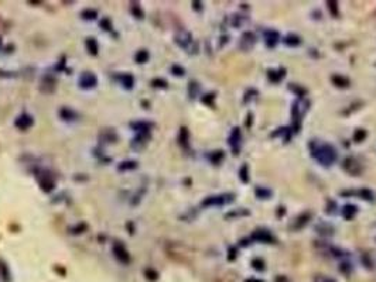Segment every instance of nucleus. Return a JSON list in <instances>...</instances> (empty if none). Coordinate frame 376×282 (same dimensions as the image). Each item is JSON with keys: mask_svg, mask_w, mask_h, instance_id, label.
<instances>
[{"mask_svg": "<svg viewBox=\"0 0 376 282\" xmlns=\"http://www.w3.org/2000/svg\"><path fill=\"white\" fill-rule=\"evenodd\" d=\"M307 148L310 152V157L324 168L332 167L339 157L335 145L327 143L324 140H320V138H311L307 144Z\"/></svg>", "mask_w": 376, "mask_h": 282, "instance_id": "nucleus-1", "label": "nucleus"}, {"mask_svg": "<svg viewBox=\"0 0 376 282\" xmlns=\"http://www.w3.org/2000/svg\"><path fill=\"white\" fill-rule=\"evenodd\" d=\"M310 105L311 102L308 98H303V99H294L292 103V109H290V117H292V130L294 134H299L303 127V120L306 117L307 112L310 110Z\"/></svg>", "mask_w": 376, "mask_h": 282, "instance_id": "nucleus-2", "label": "nucleus"}, {"mask_svg": "<svg viewBox=\"0 0 376 282\" xmlns=\"http://www.w3.org/2000/svg\"><path fill=\"white\" fill-rule=\"evenodd\" d=\"M236 199V195L234 192H222V194H215L205 196L201 206L203 207H223L234 203Z\"/></svg>", "mask_w": 376, "mask_h": 282, "instance_id": "nucleus-3", "label": "nucleus"}, {"mask_svg": "<svg viewBox=\"0 0 376 282\" xmlns=\"http://www.w3.org/2000/svg\"><path fill=\"white\" fill-rule=\"evenodd\" d=\"M174 43L179 45L181 50L188 51L190 54H197L198 44L192 37V34L187 30H181L174 36Z\"/></svg>", "mask_w": 376, "mask_h": 282, "instance_id": "nucleus-4", "label": "nucleus"}, {"mask_svg": "<svg viewBox=\"0 0 376 282\" xmlns=\"http://www.w3.org/2000/svg\"><path fill=\"white\" fill-rule=\"evenodd\" d=\"M250 241L252 243H259V244H268V245H273L277 244V238L274 236L273 233L270 232L266 227H257L253 232L250 233Z\"/></svg>", "mask_w": 376, "mask_h": 282, "instance_id": "nucleus-5", "label": "nucleus"}, {"mask_svg": "<svg viewBox=\"0 0 376 282\" xmlns=\"http://www.w3.org/2000/svg\"><path fill=\"white\" fill-rule=\"evenodd\" d=\"M339 195L344 198H358V199H362V201L369 202V203L376 202V194L369 188L345 189V191H341Z\"/></svg>", "mask_w": 376, "mask_h": 282, "instance_id": "nucleus-6", "label": "nucleus"}, {"mask_svg": "<svg viewBox=\"0 0 376 282\" xmlns=\"http://www.w3.org/2000/svg\"><path fill=\"white\" fill-rule=\"evenodd\" d=\"M228 147H229L232 155H239V152L242 150V141H243V136H242V130L239 126H234L232 130L229 132V136H228Z\"/></svg>", "mask_w": 376, "mask_h": 282, "instance_id": "nucleus-7", "label": "nucleus"}, {"mask_svg": "<svg viewBox=\"0 0 376 282\" xmlns=\"http://www.w3.org/2000/svg\"><path fill=\"white\" fill-rule=\"evenodd\" d=\"M341 168L344 171L345 174H348L350 176H359L362 175L363 172V165L359 161L358 158L355 157H345L341 163Z\"/></svg>", "mask_w": 376, "mask_h": 282, "instance_id": "nucleus-8", "label": "nucleus"}, {"mask_svg": "<svg viewBox=\"0 0 376 282\" xmlns=\"http://www.w3.org/2000/svg\"><path fill=\"white\" fill-rule=\"evenodd\" d=\"M312 220V213L311 212H301L299 213L296 217H293V220L288 223V229H290V232H300V230H303V229H306L307 226L310 225V222Z\"/></svg>", "mask_w": 376, "mask_h": 282, "instance_id": "nucleus-9", "label": "nucleus"}, {"mask_svg": "<svg viewBox=\"0 0 376 282\" xmlns=\"http://www.w3.org/2000/svg\"><path fill=\"white\" fill-rule=\"evenodd\" d=\"M36 178L39 181L41 191H44L47 194H50L51 191H54V188H55V181H54V178H52V175L48 171L40 169V171L36 172Z\"/></svg>", "mask_w": 376, "mask_h": 282, "instance_id": "nucleus-10", "label": "nucleus"}, {"mask_svg": "<svg viewBox=\"0 0 376 282\" xmlns=\"http://www.w3.org/2000/svg\"><path fill=\"white\" fill-rule=\"evenodd\" d=\"M257 44V36L253 32H243L241 38H239V43H238V48L243 52H249L255 48V45Z\"/></svg>", "mask_w": 376, "mask_h": 282, "instance_id": "nucleus-11", "label": "nucleus"}, {"mask_svg": "<svg viewBox=\"0 0 376 282\" xmlns=\"http://www.w3.org/2000/svg\"><path fill=\"white\" fill-rule=\"evenodd\" d=\"M262 37H263V43L266 45V48L269 50L276 48L280 43V33L274 28H265L262 33Z\"/></svg>", "mask_w": 376, "mask_h": 282, "instance_id": "nucleus-12", "label": "nucleus"}, {"mask_svg": "<svg viewBox=\"0 0 376 282\" xmlns=\"http://www.w3.org/2000/svg\"><path fill=\"white\" fill-rule=\"evenodd\" d=\"M112 253H113V257H115L119 263L123 264V265H128V264H130V261H132V257H130V254H129L128 248L122 244V243H119V241L113 243V245H112Z\"/></svg>", "mask_w": 376, "mask_h": 282, "instance_id": "nucleus-13", "label": "nucleus"}, {"mask_svg": "<svg viewBox=\"0 0 376 282\" xmlns=\"http://www.w3.org/2000/svg\"><path fill=\"white\" fill-rule=\"evenodd\" d=\"M78 85L83 90H91V89L96 88V85H98V76L94 72H90V71L82 72L81 76H79V79H78Z\"/></svg>", "mask_w": 376, "mask_h": 282, "instance_id": "nucleus-14", "label": "nucleus"}, {"mask_svg": "<svg viewBox=\"0 0 376 282\" xmlns=\"http://www.w3.org/2000/svg\"><path fill=\"white\" fill-rule=\"evenodd\" d=\"M287 75V69L284 67H277V68H269L266 71V78L268 81L272 83V85H277V83H281L283 79L286 78Z\"/></svg>", "mask_w": 376, "mask_h": 282, "instance_id": "nucleus-15", "label": "nucleus"}, {"mask_svg": "<svg viewBox=\"0 0 376 282\" xmlns=\"http://www.w3.org/2000/svg\"><path fill=\"white\" fill-rule=\"evenodd\" d=\"M293 136H294V133H293V130H292V127H290V126H280V127H277L274 132L270 133V138H281L284 144L290 143V141H292V138H293Z\"/></svg>", "mask_w": 376, "mask_h": 282, "instance_id": "nucleus-16", "label": "nucleus"}, {"mask_svg": "<svg viewBox=\"0 0 376 282\" xmlns=\"http://www.w3.org/2000/svg\"><path fill=\"white\" fill-rule=\"evenodd\" d=\"M314 230L317 234H320L321 237L328 238L332 237L335 234V227L334 225H331L330 222H325V220H320L317 225L314 226Z\"/></svg>", "mask_w": 376, "mask_h": 282, "instance_id": "nucleus-17", "label": "nucleus"}, {"mask_svg": "<svg viewBox=\"0 0 376 282\" xmlns=\"http://www.w3.org/2000/svg\"><path fill=\"white\" fill-rule=\"evenodd\" d=\"M33 124H34V119H33V116H30L28 113H21L14 120V126L19 130H28Z\"/></svg>", "mask_w": 376, "mask_h": 282, "instance_id": "nucleus-18", "label": "nucleus"}, {"mask_svg": "<svg viewBox=\"0 0 376 282\" xmlns=\"http://www.w3.org/2000/svg\"><path fill=\"white\" fill-rule=\"evenodd\" d=\"M358 212H359V207H358L357 205H354V203H346V205H344V206L341 207V210H339L341 216H342L346 222H351V220L355 219Z\"/></svg>", "mask_w": 376, "mask_h": 282, "instance_id": "nucleus-19", "label": "nucleus"}, {"mask_svg": "<svg viewBox=\"0 0 376 282\" xmlns=\"http://www.w3.org/2000/svg\"><path fill=\"white\" fill-rule=\"evenodd\" d=\"M331 83L338 89H348L351 88V79L348 76L342 75V74H332L330 78Z\"/></svg>", "mask_w": 376, "mask_h": 282, "instance_id": "nucleus-20", "label": "nucleus"}, {"mask_svg": "<svg viewBox=\"0 0 376 282\" xmlns=\"http://www.w3.org/2000/svg\"><path fill=\"white\" fill-rule=\"evenodd\" d=\"M228 21H229V25H232L234 28H242L248 24L249 19L248 16H245L242 13H234L229 16Z\"/></svg>", "mask_w": 376, "mask_h": 282, "instance_id": "nucleus-21", "label": "nucleus"}, {"mask_svg": "<svg viewBox=\"0 0 376 282\" xmlns=\"http://www.w3.org/2000/svg\"><path fill=\"white\" fill-rule=\"evenodd\" d=\"M281 41L288 48H297V47L303 44V37L299 36V34H296V33H288V34L284 36V38Z\"/></svg>", "mask_w": 376, "mask_h": 282, "instance_id": "nucleus-22", "label": "nucleus"}, {"mask_svg": "<svg viewBox=\"0 0 376 282\" xmlns=\"http://www.w3.org/2000/svg\"><path fill=\"white\" fill-rule=\"evenodd\" d=\"M250 214H252V212L246 207H236V209H232V210H229L228 213L225 214V219H243V217H249Z\"/></svg>", "mask_w": 376, "mask_h": 282, "instance_id": "nucleus-23", "label": "nucleus"}, {"mask_svg": "<svg viewBox=\"0 0 376 282\" xmlns=\"http://www.w3.org/2000/svg\"><path fill=\"white\" fill-rule=\"evenodd\" d=\"M255 196L259 201H270L273 198V191L268 186H263V185H256Z\"/></svg>", "mask_w": 376, "mask_h": 282, "instance_id": "nucleus-24", "label": "nucleus"}, {"mask_svg": "<svg viewBox=\"0 0 376 282\" xmlns=\"http://www.w3.org/2000/svg\"><path fill=\"white\" fill-rule=\"evenodd\" d=\"M130 127H132L137 134H141V133L150 134L152 127H153V123H150V121H133V123H130Z\"/></svg>", "mask_w": 376, "mask_h": 282, "instance_id": "nucleus-25", "label": "nucleus"}, {"mask_svg": "<svg viewBox=\"0 0 376 282\" xmlns=\"http://www.w3.org/2000/svg\"><path fill=\"white\" fill-rule=\"evenodd\" d=\"M179 144L184 151L190 150V132L187 127H181L179 133Z\"/></svg>", "mask_w": 376, "mask_h": 282, "instance_id": "nucleus-26", "label": "nucleus"}, {"mask_svg": "<svg viewBox=\"0 0 376 282\" xmlns=\"http://www.w3.org/2000/svg\"><path fill=\"white\" fill-rule=\"evenodd\" d=\"M207 158L212 165H221L225 160V151L223 150H215L211 151L207 154Z\"/></svg>", "mask_w": 376, "mask_h": 282, "instance_id": "nucleus-27", "label": "nucleus"}, {"mask_svg": "<svg viewBox=\"0 0 376 282\" xmlns=\"http://www.w3.org/2000/svg\"><path fill=\"white\" fill-rule=\"evenodd\" d=\"M238 178H239V181L242 182V183H249L250 182V169H249V165L248 163H243L239 169H238Z\"/></svg>", "mask_w": 376, "mask_h": 282, "instance_id": "nucleus-28", "label": "nucleus"}, {"mask_svg": "<svg viewBox=\"0 0 376 282\" xmlns=\"http://www.w3.org/2000/svg\"><path fill=\"white\" fill-rule=\"evenodd\" d=\"M288 90L296 96V99H303V98H307V95H308V90L304 86L296 85V83H290L288 85Z\"/></svg>", "mask_w": 376, "mask_h": 282, "instance_id": "nucleus-29", "label": "nucleus"}, {"mask_svg": "<svg viewBox=\"0 0 376 282\" xmlns=\"http://www.w3.org/2000/svg\"><path fill=\"white\" fill-rule=\"evenodd\" d=\"M259 98V90L256 88H249L245 90V93H243V98H242V102L245 105H249V103H252V102H255L256 99Z\"/></svg>", "mask_w": 376, "mask_h": 282, "instance_id": "nucleus-30", "label": "nucleus"}, {"mask_svg": "<svg viewBox=\"0 0 376 282\" xmlns=\"http://www.w3.org/2000/svg\"><path fill=\"white\" fill-rule=\"evenodd\" d=\"M119 81H121L122 86L128 89V90L133 89L134 83H136V79H134V76L132 74H123V75L119 76Z\"/></svg>", "mask_w": 376, "mask_h": 282, "instance_id": "nucleus-31", "label": "nucleus"}, {"mask_svg": "<svg viewBox=\"0 0 376 282\" xmlns=\"http://www.w3.org/2000/svg\"><path fill=\"white\" fill-rule=\"evenodd\" d=\"M149 138H150V134H146V133L137 134V136L132 140V147L136 148V150H139V148H141L143 145H146L147 140H149Z\"/></svg>", "mask_w": 376, "mask_h": 282, "instance_id": "nucleus-32", "label": "nucleus"}, {"mask_svg": "<svg viewBox=\"0 0 376 282\" xmlns=\"http://www.w3.org/2000/svg\"><path fill=\"white\" fill-rule=\"evenodd\" d=\"M366 137H368V130L357 129V130H354V134H352V141L357 143V144H361L366 140Z\"/></svg>", "mask_w": 376, "mask_h": 282, "instance_id": "nucleus-33", "label": "nucleus"}, {"mask_svg": "<svg viewBox=\"0 0 376 282\" xmlns=\"http://www.w3.org/2000/svg\"><path fill=\"white\" fill-rule=\"evenodd\" d=\"M60 117L63 120H68V121H72V120H77L78 119V114L72 109L70 107H63L61 110H60Z\"/></svg>", "mask_w": 376, "mask_h": 282, "instance_id": "nucleus-34", "label": "nucleus"}, {"mask_svg": "<svg viewBox=\"0 0 376 282\" xmlns=\"http://www.w3.org/2000/svg\"><path fill=\"white\" fill-rule=\"evenodd\" d=\"M325 5H327V9H328V12L331 14V17L339 19V3L335 2V0H328Z\"/></svg>", "mask_w": 376, "mask_h": 282, "instance_id": "nucleus-35", "label": "nucleus"}, {"mask_svg": "<svg viewBox=\"0 0 376 282\" xmlns=\"http://www.w3.org/2000/svg\"><path fill=\"white\" fill-rule=\"evenodd\" d=\"M199 92H201V85L197 81L188 82V96H190V99H195L199 95Z\"/></svg>", "mask_w": 376, "mask_h": 282, "instance_id": "nucleus-36", "label": "nucleus"}, {"mask_svg": "<svg viewBox=\"0 0 376 282\" xmlns=\"http://www.w3.org/2000/svg\"><path fill=\"white\" fill-rule=\"evenodd\" d=\"M137 168V161H133V160H128V161H122L119 165H118V171L119 172H126V171H133V169Z\"/></svg>", "mask_w": 376, "mask_h": 282, "instance_id": "nucleus-37", "label": "nucleus"}, {"mask_svg": "<svg viewBox=\"0 0 376 282\" xmlns=\"http://www.w3.org/2000/svg\"><path fill=\"white\" fill-rule=\"evenodd\" d=\"M86 50L90 52L91 55H98V51H99V44H98V41H96V38L94 37H90L86 38Z\"/></svg>", "mask_w": 376, "mask_h": 282, "instance_id": "nucleus-38", "label": "nucleus"}, {"mask_svg": "<svg viewBox=\"0 0 376 282\" xmlns=\"http://www.w3.org/2000/svg\"><path fill=\"white\" fill-rule=\"evenodd\" d=\"M48 86H50V89H51V92H54V89H55V81L52 79L51 76H44L43 79H41V90L44 92V93H47L48 92Z\"/></svg>", "mask_w": 376, "mask_h": 282, "instance_id": "nucleus-39", "label": "nucleus"}, {"mask_svg": "<svg viewBox=\"0 0 376 282\" xmlns=\"http://www.w3.org/2000/svg\"><path fill=\"white\" fill-rule=\"evenodd\" d=\"M250 265H252V268L257 271V272H263V271H266V263H265V260L261 257L253 258V260L250 261Z\"/></svg>", "mask_w": 376, "mask_h": 282, "instance_id": "nucleus-40", "label": "nucleus"}, {"mask_svg": "<svg viewBox=\"0 0 376 282\" xmlns=\"http://www.w3.org/2000/svg\"><path fill=\"white\" fill-rule=\"evenodd\" d=\"M150 59V52L147 50H140L136 52L134 55V61L137 64H146Z\"/></svg>", "mask_w": 376, "mask_h": 282, "instance_id": "nucleus-41", "label": "nucleus"}, {"mask_svg": "<svg viewBox=\"0 0 376 282\" xmlns=\"http://www.w3.org/2000/svg\"><path fill=\"white\" fill-rule=\"evenodd\" d=\"M337 209H338L337 201H334V199H328V201H327V203H325V214L334 216V214L337 213Z\"/></svg>", "mask_w": 376, "mask_h": 282, "instance_id": "nucleus-42", "label": "nucleus"}, {"mask_svg": "<svg viewBox=\"0 0 376 282\" xmlns=\"http://www.w3.org/2000/svg\"><path fill=\"white\" fill-rule=\"evenodd\" d=\"M352 270H354L352 263H350L348 260H342V261H341V264H339V272H341V274H344V275L348 276L351 272H352Z\"/></svg>", "mask_w": 376, "mask_h": 282, "instance_id": "nucleus-43", "label": "nucleus"}, {"mask_svg": "<svg viewBox=\"0 0 376 282\" xmlns=\"http://www.w3.org/2000/svg\"><path fill=\"white\" fill-rule=\"evenodd\" d=\"M0 275H2V279L5 282H10L12 276H10V271L7 268V265L2 260H0Z\"/></svg>", "mask_w": 376, "mask_h": 282, "instance_id": "nucleus-44", "label": "nucleus"}, {"mask_svg": "<svg viewBox=\"0 0 376 282\" xmlns=\"http://www.w3.org/2000/svg\"><path fill=\"white\" fill-rule=\"evenodd\" d=\"M215 99H217V93H214V92H210V93H205L203 98H201V102L207 105V106H214V103H215Z\"/></svg>", "mask_w": 376, "mask_h": 282, "instance_id": "nucleus-45", "label": "nucleus"}, {"mask_svg": "<svg viewBox=\"0 0 376 282\" xmlns=\"http://www.w3.org/2000/svg\"><path fill=\"white\" fill-rule=\"evenodd\" d=\"M81 17L83 20H95L98 17V12L95 9H85L82 13H81Z\"/></svg>", "mask_w": 376, "mask_h": 282, "instance_id": "nucleus-46", "label": "nucleus"}, {"mask_svg": "<svg viewBox=\"0 0 376 282\" xmlns=\"http://www.w3.org/2000/svg\"><path fill=\"white\" fill-rule=\"evenodd\" d=\"M152 86L157 89H167L168 88V82L163 78H154L152 81Z\"/></svg>", "mask_w": 376, "mask_h": 282, "instance_id": "nucleus-47", "label": "nucleus"}, {"mask_svg": "<svg viewBox=\"0 0 376 282\" xmlns=\"http://www.w3.org/2000/svg\"><path fill=\"white\" fill-rule=\"evenodd\" d=\"M170 72H171L174 76H184L185 68L184 67H181L180 64H174V65H171V68H170Z\"/></svg>", "mask_w": 376, "mask_h": 282, "instance_id": "nucleus-48", "label": "nucleus"}, {"mask_svg": "<svg viewBox=\"0 0 376 282\" xmlns=\"http://www.w3.org/2000/svg\"><path fill=\"white\" fill-rule=\"evenodd\" d=\"M132 14H133L134 17H137V19H143L144 13L141 10V7L139 3H132Z\"/></svg>", "mask_w": 376, "mask_h": 282, "instance_id": "nucleus-49", "label": "nucleus"}, {"mask_svg": "<svg viewBox=\"0 0 376 282\" xmlns=\"http://www.w3.org/2000/svg\"><path fill=\"white\" fill-rule=\"evenodd\" d=\"M361 261H362L363 267H366V268H369L372 270V265H373V261H372V258H370L369 254H362V257H361Z\"/></svg>", "mask_w": 376, "mask_h": 282, "instance_id": "nucleus-50", "label": "nucleus"}, {"mask_svg": "<svg viewBox=\"0 0 376 282\" xmlns=\"http://www.w3.org/2000/svg\"><path fill=\"white\" fill-rule=\"evenodd\" d=\"M236 257H238V247L230 245L229 248H228V260L234 261V260H236Z\"/></svg>", "mask_w": 376, "mask_h": 282, "instance_id": "nucleus-51", "label": "nucleus"}, {"mask_svg": "<svg viewBox=\"0 0 376 282\" xmlns=\"http://www.w3.org/2000/svg\"><path fill=\"white\" fill-rule=\"evenodd\" d=\"M314 282H337V279L327 275H315L314 276Z\"/></svg>", "mask_w": 376, "mask_h": 282, "instance_id": "nucleus-52", "label": "nucleus"}, {"mask_svg": "<svg viewBox=\"0 0 376 282\" xmlns=\"http://www.w3.org/2000/svg\"><path fill=\"white\" fill-rule=\"evenodd\" d=\"M192 9L197 10V12H203V9H204L203 2H192Z\"/></svg>", "mask_w": 376, "mask_h": 282, "instance_id": "nucleus-53", "label": "nucleus"}, {"mask_svg": "<svg viewBox=\"0 0 376 282\" xmlns=\"http://www.w3.org/2000/svg\"><path fill=\"white\" fill-rule=\"evenodd\" d=\"M286 213H287V210H286V207H284V206H279V207H277V210H276V214H277V217H280V219Z\"/></svg>", "mask_w": 376, "mask_h": 282, "instance_id": "nucleus-54", "label": "nucleus"}, {"mask_svg": "<svg viewBox=\"0 0 376 282\" xmlns=\"http://www.w3.org/2000/svg\"><path fill=\"white\" fill-rule=\"evenodd\" d=\"M108 21H109L108 19H106V20H103V21H102V25H105V30H112V27H110V25H108Z\"/></svg>", "mask_w": 376, "mask_h": 282, "instance_id": "nucleus-55", "label": "nucleus"}, {"mask_svg": "<svg viewBox=\"0 0 376 282\" xmlns=\"http://www.w3.org/2000/svg\"><path fill=\"white\" fill-rule=\"evenodd\" d=\"M83 226H86V225H85V223H81V227H83ZM78 230H79V227L77 226V227H74V229H72V233H74V234H78V233H79Z\"/></svg>", "mask_w": 376, "mask_h": 282, "instance_id": "nucleus-56", "label": "nucleus"}, {"mask_svg": "<svg viewBox=\"0 0 376 282\" xmlns=\"http://www.w3.org/2000/svg\"><path fill=\"white\" fill-rule=\"evenodd\" d=\"M245 282H265V281H262V279H257V278H248V279H246Z\"/></svg>", "mask_w": 376, "mask_h": 282, "instance_id": "nucleus-57", "label": "nucleus"}, {"mask_svg": "<svg viewBox=\"0 0 376 282\" xmlns=\"http://www.w3.org/2000/svg\"><path fill=\"white\" fill-rule=\"evenodd\" d=\"M0 47H2V37H0Z\"/></svg>", "mask_w": 376, "mask_h": 282, "instance_id": "nucleus-58", "label": "nucleus"}, {"mask_svg": "<svg viewBox=\"0 0 376 282\" xmlns=\"http://www.w3.org/2000/svg\"><path fill=\"white\" fill-rule=\"evenodd\" d=\"M375 65H376V64H375Z\"/></svg>", "mask_w": 376, "mask_h": 282, "instance_id": "nucleus-59", "label": "nucleus"}]
</instances>
